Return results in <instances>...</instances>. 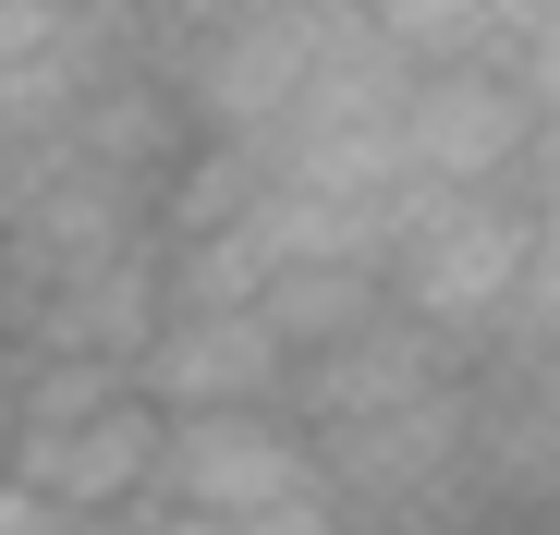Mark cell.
Instances as JSON below:
<instances>
[{
  "label": "cell",
  "mask_w": 560,
  "mask_h": 535,
  "mask_svg": "<svg viewBox=\"0 0 560 535\" xmlns=\"http://www.w3.org/2000/svg\"><path fill=\"white\" fill-rule=\"evenodd\" d=\"M147 535H244V523H196V511H147Z\"/></svg>",
  "instance_id": "obj_11"
},
{
  "label": "cell",
  "mask_w": 560,
  "mask_h": 535,
  "mask_svg": "<svg viewBox=\"0 0 560 535\" xmlns=\"http://www.w3.org/2000/svg\"><path fill=\"white\" fill-rule=\"evenodd\" d=\"M0 535H61V511H49V499H25L13 475H0Z\"/></svg>",
  "instance_id": "obj_9"
},
{
  "label": "cell",
  "mask_w": 560,
  "mask_h": 535,
  "mask_svg": "<svg viewBox=\"0 0 560 535\" xmlns=\"http://www.w3.org/2000/svg\"><path fill=\"white\" fill-rule=\"evenodd\" d=\"M305 73H317V0H196V13H147V85L208 146H256L293 110Z\"/></svg>",
  "instance_id": "obj_2"
},
{
  "label": "cell",
  "mask_w": 560,
  "mask_h": 535,
  "mask_svg": "<svg viewBox=\"0 0 560 535\" xmlns=\"http://www.w3.org/2000/svg\"><path fill=\"white\" fill-rule=\"evenodd\" d=\"M378 317H390L378 268H268V293H256V329L280 341V366H317V353L365 341Z\"/></svg>",
  "instance_id": "obj_8"
},
{
  "label": "cell",
  "mask_w": 560,
  "mask_h": 535,
  "mask_svg": "<svg viewBox=\"0 0 560 535\" xmlns=\"http://www.w3.org/2000/svg\"><path fill=\"white\" fill-rule=\"evenodd\" d=\"M463 390V353L451 341H427L415 317H378L365 341H341V353H317V366H293V414L305 438H353V426H390V414H427V402H451Z\"/></svg>",
  "instance_id": "obj_6"
},
{
  "label": "cell",
  "mask_w": 560,
  "mask_h": 535,
  "mask_svg": "<svg viewBox=\"0 0 560 535\" xmlns=\"http://www.w3.org/2000/svg\"><path fill=\"white\" fill-rule=\"evenodd\" d=\"M61 535H147V511H85V523H61Z\"/></svg>",
  "instance_id": "obj_10"
},
{
  "label": "cell",
  "mask_w": 560,
  "mask_h": 535,
  "mask_svg": "<svg viewBox=\"0 0 560 535\" xmlns=\"http://www.w3.org/2000/svg\"><path fill=\"white\" fill-rule=\"evenodd\" d=\"M548 170H560V146H536L512 183H488V195H427V183H415V195L390 207V243H378L390 317H415V329L451 341V353H476V329L500 317V293L524 281L536 255H560Z\"/></svg>",
  "instance_id": "obj_1"
},
{
  "label": "cell",
  "mask_w": 560,
  "mask_h": 535,
  "mask_svg": "<svg viewBox=\"0 0 560 535\" xmlns=\"http://www.w3.org/2000/svg\"><path fill=\"white\" fill-rule=\"evenodd\" d=\"M122 390L159 426H183V414H280V402H293V366H280V341L256 317H159L135 341Z\"/></svg>",
  "instance_id": "obj_5"
},
{
  "label": "cell",
  "mask_w": 560,
  "mask_h": 535,
  "mask_svg": "<svg viewBox=\"0 0 560 535\" xmlns=\"http://www.w3.org/2000/svg\"><path fill=\"white\" fill-rule=\"evenodd\" d=\"M317 499V451L293 414H183L159 426V475H147V511H196V523H268Z\"/></svg>",
  "instance_id": "obj_4"
},
{
  "label": "cell",
  "mask_w": 560,
  "mask_h": 535,
  "mask_svg": "<svg viewBox=\"0 0 560 535\" xmlns=\"http://www.w3.org/2000/svg\"><path fill=\"white\" fill-rule=\"evenodd\" d=\"M536 146H560V122H548L536 98H512L488 61H463V73H402V110H390L402 183H427V195H488V183H512Z\"/></svg>",
  "instance_id": "obj_3"
},
{
  "label": "cell",
  "mask_w": 560,
  "mask_h": 535,
  "mask_svg": "<svg viewBox=\"0 0 560 535\" xmlns=\"http://www.w3.org/2000/svg\"><path fill=\"white\" fill-rule=\"evenodd\" d=\"M0 475H13L25 499H49L61 523H85V511H147V475H159V414L122 390L110 414H85V426L0 438Z\"/></svg>",
  "instance_id": "obj_7"
}]
</instances>
